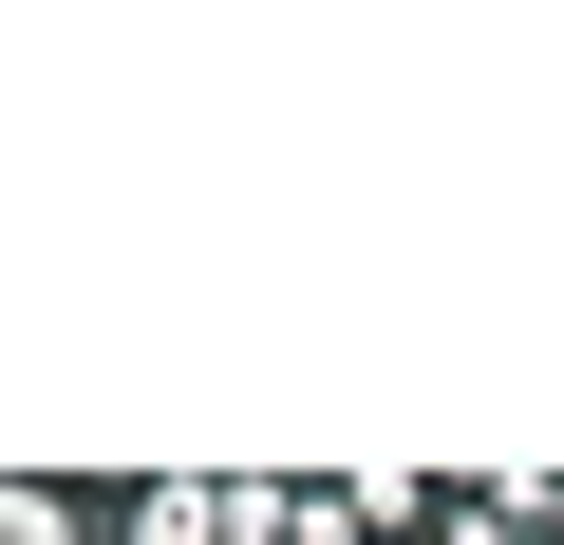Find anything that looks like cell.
I'll return each mask as SVG.
<instances>
[{
    "mask_svg": "<svg viewBox=\"0 0 564 545\" xmlns=\"http://www.w3.org/2000/svg\"><path fill=\"white\" fill-rule=\"evenodd\" d=\"M0 545H113V508L76 470H0Z\"/></svg>",
    "mask_w": 564,
    "mask_h": 545,
    "instance_id": "obj_1",
    "label": "cell"
}]
</instances>
